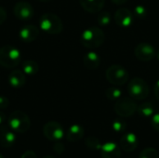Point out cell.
Segmentation results:
<instances>
[{
	"label": "cell",
	"mask_w": 159,
	"mask_h": 158,
	"mask_svg": "<svg viewBox=\"0 0 159 158\" xmlns=\"http://www.w3.org/2000/svg\"><path fill=\"white\" fill-rule=\"evenodd\" d=\"M39 1H41V2H49L51 0H39Z\"/></svg>",
	"instance_id": "74e56055"
},
{
	"label": "cell",
	"mask_w": 159,
	"mask_h": 158,
	"mask_svg": "<svg viewBox=\"0 0 159 158\" xmlns=\"http://www.w3.org/2000/svg\"><path fill=\"white\" fill-rule=\"evenodd\" d=\"M105 95L110 101H117L122 96V91L117 88H109L106 89Z\"/></svg>",
	"instance_id": "603a6c76"
},
{
	"label": "cell",
	"mask_w": 159,
	"mask_h": 158,
	"mask_svg": "<svg viewBox=\"0 0 159 158\" xmlns=\"http://www.w3.org/2000/svg\"><path fill=\"white\" fill-rule=\"evenodd\" d=\"M20 158H37L36 156V155H35V153L34 152V151H26L22 156H21V157Z\"/></svg>",
	"instance_id": "1f68e13d"
},
{
	"label": "cell",
	"mask_w": 159,
	"mask_h": 158,
	"mask_svg": "<svg viewBox=\"0 0 159 158\" xmlns=\"http://www.w3.org/2000/svg\"><path fill=\"white\" fill-rule=\"evenodd\" d=\"M43 158H55V157H53V156H44Z\"/></svg>",
	"instance_id": "d590c367"
},
{
	"label": "cell",
	"mask_w": 159,
	"mask_h": 158,
	"mask_svg": "<svg viewBox=\"0 0 159 158\" xmlns=\"http://www.w3.org/2000/svg\"><path fill=\"white\" fill-rule=\"evenodd\" d=\"M16 134L8 126L0 127V144L4 148H10L15 144Z\"/></svg>",
	"instance_id": "7c38bea8"
},
{
	"label": "cell",
	"mask_w": 159,
	"mask_h": 158,
	"mask_svg": "<svg viewBox=\"0 0 159 158\" xmlns=\"http://www.w3.org/2000/svg\"><path fill=\"white\" fill-rule=\"evenodd\" d=\"M20 37L24 42H33L39 35V30L33 24H26L20 30Z\"/></svg>",
	"instance_id": "9a60e30c"
},
{
	"label": "cell",
	"mask_w": 159,
	"mask_h": 158,
	"mask_svg": "<svg viewBox=\"0 0 159 158\" xmlns=\"http://www.w3.org/2000/svg\"><path fill=\"white\" fill-rule=\"evenodd\" d=\"M84 132H85L84 129L80 125H77V124L72 125L66 132V139L70 142H79L83 138Z\"/></svg>",
	"instance_id": "ac0fdd59"
},
{
	"label": "cell",
	"mask_w": 159,
	"mask_h": 158,
	"mask_svg": "<svg viewBox=\"0 0 159 158\" xmlns=\"http://www.w3.org/2000/svg\"><path fill=\"white\" fill-rule=\"evenodd\" d=\"M79 3L84 10L89 13H97L104 7L105 0H79Z\"/></svg>",
	"instance_id": "e0dca14e"
},
{
	"label": "cell",
	"mask_w": 159,
	"mask_h": 158,
	"mask_svg": "<svg viewBox=\"0 0 159 158\" xmlns=\"http://www.w3.org/2000/svg\"><path fill=\"white\" fill-rule=\"evenodd\" d=\"M151 124H152V127L159 132V113L154 114L151 119Z\"/></svg>",
	"instance_id": "83f0119b"
},
{
	"label": "cell",
	"mask_w": 159,
	"mask_h": 158,
	"mask_svg": "<svg viewBox=\"0 0 159 158\" xmlns=\"http://www.w3.org/2000/svg\"><path fill=\"white\" fill-rule=\"evenodd\" d=\"M133 20H134V14L126 7L118 8L115 13L116 23L122 28L129 27L133 23Z\"/></svg>",
	"instance_id": "8fae6325"
},
{
	"label": "cell",
	"mask_w": 159,
	"mask_h": 158,
	"mask_svg": "<svg viewBox=\"0 0 159 158\" xmlns=\"http://www.w3.org/2000/svg\"><path fill=\"white\" fill-rule=\"evenodd\" d=\"M85 143L87 145V147L90 150H94V151H98V150H101L102 148V143L101 142L99 141L98 138L94 137V136H90V137H88L85 141Z\"/></svg>",
	"instance_id": "7402d4cb"
},
{
	"label": "cell",
	"mask_w": 159,
	"mask_h": 158,
	"mask_svg": "<svg viewBox=\"0 0 159 158\" xmlns=\"http://www.w3.org/2000/svg\"><path fill=\"white\" fill-rule=\"evenodd\" d=\"M9 85L14 88H20L25 85L26 82V74L22 72V70H14L12 71L7 77Z\"/></svg>",
	"instance_id": "2e32d148"
},
{
	"label": "cell",
	"mask_w": 159,
	"mask_h": 158,
	"mask_svg": "<svg viewBox=\"0 0 159 158\" xmlns=\"http://www.w3.org/2000/svg\"><path fill=\"white\" fill-rule=\"evenodd\" d=\"M43 133L49 141H60L64 137V129L62 126L55 121H50L43 127Z\"/></svg>",
	"instance_id": "ba28073f"
},
{
	"label": "cell",
	"mask_w": 159,
	"mask_h": 158,
	"mask_svg": "<svg viewBox=\"0 0 159 158\" xmlns=\"http://www.w3.org/2000/svg\"><path fill=\"white\" fill-rule=\"evenodd\" d=\"M138 137L134 133H127L120 140V148L125 152H133L138 147Z\"/></svg>",
	"instance_id": "5bb4252c"
},
{
	"label": "cell",
	"mask_w": 159,
	"mask_h": 158,
	"mask_svg": "<svg viewBox=\"0 0 159 158\" xmlns=\"http://www.w3.org/2000/svg\"><path fill=\"white\" fill-rule=\"evenodd\" d=\"M112 128H113V129L116 132L121 133V132H124L126 130V129H127V123L124 120H122V119H116L113 122Z\"/></svg>",
	"instance_id": "d4e9b609"
},
{
	"label": "cell",
	"mask_w": 159,
	"mask_h": 158,
	"mask_svg": "<svg viewBox=\"0 0 159 158\" xmlns=\"http://www.w3.org/2000/svg\"><path fill=\"white\" fill-rule=\"evenodd\" d=\"M112 20V16L109 12H102L97 17V22L102 26L109 25Z\"/></svg>",
	"instance_id": "cb8c5ba5"
},
{
	"label": "cell",
	"mask_w": 159,
	"mask_h": 158,
	"mask_svg": "<svg viewBox=\"0 0 159 158\" xmlns=\"http://www.w3.org/2000/svg\"><path fill=\"white\" fill-rule=\"evenodd\" d=\"M105 40L104 33L99 27H90L86 29L80 37L81 44L89 49H94L101 47Z\"/></svg>",
	"instance_id": "6da1fadb"
},
{
	"label": "cell",
	"mask_w": 159,
	"mask_h": 158,
	"mask_svg": "<svg viewBox=\"0 0 159 158\" xmlns=\"http://www.w3.org/2000/svg\"><path fill=\"white\" fill-rule=\"evenodd\" d=\"M137 112L143 117H152L155 114V107L150 102H144L138 106Z\"/></svg>",
	"instance_id": "44dd1931"
},
{
	"label": "cell",
	"mask_w": 159,
	"mask_h": 158,
	"mask_svg": "<svg viewBox=\"0 0 159 158\" xmlns=\"http://www.w3.org/2000/svg\"><path fill=\"white\" fill-rule=\"evenodd\" d=\"M6 121H7V120L6 115H5L2 111H0V126H2Z\"/></svg>",
	"instance_id": "d6a6232c"
},
{
	"label": "cell",
	"mask_w": 159,
	"mask_h": 158,
	"mask_svg": "<svg viewBox=\"0 0 159 158\" xmlns=\"http://www.w3.org/2000/svg\"><path fill=\"white\" fill-rule=\"evenodd\" d=\"M155 95H156L157 99L159 101V80L157 82V84L155 86Z\"/></svg>",
	"instance_id": "836d02e7"
},
{
	"label": "cell",
	"mask_w": 159,
	"mask_h": 158,
	"mask_svg": "<svg viewBox=\"0 0 159 158\" xmlns=\"http://www.w3.org/2000/svg\"><path fill=\"white\" fill-rule=\"evenodd\" d=\"M156 57H157V58L158 59V61H159V49H158V51L157 52V56H156Z\"/></svg>",
	"instance_id": "8d00e7d4"
},
{
	"label": "cell",
	"mask_w": 159,
	"mask_h": 158,
	"mask_svg": "<svg viewBox=\"0 0 159 158\" xmlns=\"http://www.w3.org/2000/svg\"><path fill=\"white\" fill-rule=\"evenodd\" d=\"M21 70L26 75L33 76L38 72V64L34 60H27L22 62Z\"/></svg>",
	"instance_id": "ffe728a7"
},
{
	"label": "cell",
	"mask_w": 159,
	"mask_h": 158,
	"mask_svg": "<svg viewBox=\"0 0 159 158\" xmlns=\"http://www.w3.org/2000/svg\"><path fill=\"white\" fill-rule=\"evenodd\" d=\"M135 56L142 61H152L157 56V51L154 47L148 43H140L135 47Z\"/></svg>",
	"instance_id": "30bf717a"
},
{
	"label": "cell",
	"mask_w": 159,
	"mask_h": 158,
	"mask_svg": "<svg viewBox=\"0 0 159 158\" xmlns=\"http://www.w3.org/2000/svg\"><path fill=\"white\" fill-rule=\"evenodd\" d=\"M7 126L16 133H25L31 127L29 116L22 111L16 110L7 118Z\"/></svg>",
	"instance_id": "3957f363"
},
{
	"label": "cell",
	"mask_w": 159,
	"mask_h": 158,
	"mask_svg": "<svg viewBox=\"0 0 159 158\" xmlns=\"http://www.w3.org/2000/svg\"><path fill=\"white\" fill-rule=\"evenodd\" d=\"M115 112L121 117H130L137 112V104L130 98H120L115 104Z\"/></svg>",
	"instance_id": "52a82bcc"
},
{
	"label": "cell",
	"mask_w": 159,
	"mask_h": 158,
	"mask_svg": "<svg viewBox=\"0 0 159 158\" xmlns=\"http://www.w3.org/2000/svg\"><path fill=\"white\" fill-rule=\"evenodd\" d=\"M40 29L50 34H57L62 32L63 24L59 16L53 13H45L39 20Z\"/></svg>",
	"instance_id": "277c9868"
},
{
	"label": "cell",
	"mask_w": 159,
	"mask_h": 158,
	"mask_svg": "<svg viewBox=\"0 0 159 158\" xmlns=\"http://www.w3.org/2000/svg\"><path fill=\"white\" fill-rule=\"evenodd\" d=\"M134 17H137L138 19H144L147 16V10L144 6L138 5L134 7Z\"/></svg>",
	"instance_id": "4316f807"
},
{
	"label": "cell",
	"mask_w": 159,
	"mask_h": 158,
	"mask_svg": "<svg viewBox=\"0 0 159 158\" xmlns=\"http://www.w3.org/2000/svg\"><path fill=\"white\" fill-rule=\"evenodd\" d=\"M106 79L115 86H121L128 82L129 72L121 65H112L105 72Z\"/></svg>",
	"instance_id": "8992f818"
},
{
	"label": "cell",
	"mask_w": 159,
	"mask_h": 158,
	"mask_svg": "<svg viewBox=\"0 0 159 158\" xmlns=\"http://www.w3.org/2000/svg\"><path fill=\"white\" fill-rule=\"evenodd\" d=\"M139 158H158V154L154 148H146L142 151Z\"/></svg>",
	"instance_id": "484cf974"
},
{
	"label": "cell",
	"mask_w": 159,
	"mask_h": 158,
	"mask_svg": "<svg viewBox=\"0 0 159 158\" xmlns=\"http://www.w3.org/2000/svg\"><path fill=\"white\" fill-rule=\"evenodd\" d=\"M13 13L16 16V18H18L19 20H28L34 17V10L31 4H29L28 2L20 1L14 6Z\"/></svg>",
	"instance_id": "9c48e42d"
},
{
	"label": "cell",
	"mask_w": 159,
	"mask_h": 158,
	"mask_svg": "<svg viewBox=\"0 0 159 158\" xmlns=\"http://www.w3.org/2000/svg\"><path fill=\"white\" fill-rule=\"evenodd\" d=\"M100 152L102 158H120L121 156L120 147L113 142H108L102 144Z\"/></svg>",
	"instance_id": "4fadbf2b"
},
{
	"label": "cell",
	"mask_w": 159,
	"mask_h": 158,
	"mask_svg": "<svg viewBox=\"0 0 159 158\" xmlns=\"http://www.w3.org/2000/svg\"><path fill=\"white\" fill-rule=\"evenodd\" d=\"M83 63L88 69H96L101 64V57L94 51L86 53L83 57Z\"/></svg>",
	"instance_id": "d6986e66"
},
{
	"label": "cell",
	"mask_w": 159,
	"mask_h": 158,
	"mask_svg": "<svg viewBox=\"0 0 159 158\" xmlns=\"http://www.w3.org/2000/svg\"><path fill=\"white\" fill-rule=\"evenodd\" d=\"M53 150H54V152H55L56 154H58V155H61V154H63V152H64L65 148H64V145H63L62 143H59V142H57V143H55V144H54V146H53Z\"/></svg>",
	"instance_id": "f1b7e54d"
},
{
	"label": "cell",
	"mask_w": 159,
	"mask_h": 158,
	"mask_svg": "<svg viewBox=\"0 0 159 158\" xmlns=\"http://www.w3.org/2000/svg\"><path fill=\"white\" fill-rule=\"evenodd\" d=\"M8 105H9V101L7 100V98L4 96H0V109L7 108Z\"/></svg>",
	"instance_id": "f546056e"
},
{
	"label": "cell",
	"mask_w": 159,
	"mask_h": 158,
	"mask_svg": "<svg viewBox=\"0 0 159 158\" xmlns=\"http://www.w3.org/2000/svg\"><path fill=\"white\" fill-rule=\"evenodd\" d=\"M0 158H4V156H2L1 154H0Z\"/></svg>",
	"instance_id": "f35d334b"
},
{
	"label": "cell",
	"mask_w": 159,
	"mask_h": 158,
	"mask_svg": "<svg viewBox=\"0 0 159 158\" xmlns=\"http://www.w3.org/2000/svg\"><path fill=\"white\" fill-rule=\"evenodd\" d=\"M21 61V53L16 47L7 45L0 47V65L5 68L17 67Z\"/></svg>",
	"instance_id": "7a4b0ae2"
},
{
	"label": "cell",
	"mask_w": 159,
	"mask_h": 158,
	"mask_svg": "<svg viewBox=\"0 0 159 158\" xmlns=\"http://www.w3.org/2000/svg\"><path fill=\"white\" fill-rule=\"evenodd\" d=\"M6 19H7V11L5 10L4 7H0V25L4 23Z\"/></svg>",
	"instance_id": "4dcf8cb0"
},
{
	"label": "cell",
	"mask_w": 159,
	"mask_h": 158,
	"mask_svg": "<svg viewBox=\"0 0 159 158\" xmlns=\"http://www.w3.org/2000/svg\"><path fill=\"white\" fill-rule=\"evenodd\" d=\"M111 1H112L114 4L120 6V5H123V4L127 3V1H128V0H111Z\"/></svg>",
	"instance_id": "e575fe53"
},
{
	"label": "cell",
	"mask_w": 159,
	"mask_h": 158,
	"mask_svg": "<svg viewBox=\"0 0 159 158\" xmlns=\"http://www.w3.org/2000/svg\"><path fill=\"white\" fill-rule=\"evenodd\" d=\"M128 90L130 98L137 101H143L146 99L150 92L146 81L140 77H134L130 80L128 86Z\"/></svg>",
	"instance_id": "5b68a950"
}]
</instances>
